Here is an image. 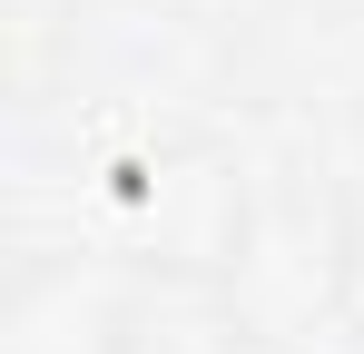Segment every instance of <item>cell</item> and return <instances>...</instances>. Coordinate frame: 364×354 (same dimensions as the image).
Returning <instances> with one entry per match:
<instances>
[{
    "instance_id": "obj_1",
    "label": "cell",
    "mask_w": 364,
    "mask_h": 354,
    "mask_svg": "<svg viewBox=\"0 0 364 354\" xmlns=\"http://www.w3.org/2000/svg\"><path fill=\"white\" fill-rule=\"evenodd\" d=\"M0 354H138L128 295L79 266H30L0 305Z\"/></svg>"
}]
</instances>
